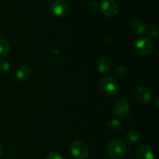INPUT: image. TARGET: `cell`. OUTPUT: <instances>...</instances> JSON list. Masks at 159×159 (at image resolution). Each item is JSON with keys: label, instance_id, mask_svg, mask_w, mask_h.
I'll use <instances>...</instances> for the list:
<instances>
[{"label": "cell", "instance_id": "1", "mask_svg": "<svg viewBox=\"0 0 159 159\" xmlns=\"http://www.w3.org/2000/svg\"><path fill=\"white\" fill-rule=\"evenodd\" d=\"M154 50H155V45L152 39L149 37H140L135 41L134 51L140 55H149L153 52Z\"/></svg>", "mask_w": 159, "mask_h": 159}, {"label": "cell", "instance_id": "2", "mask_svg": "<svg viewBox=\"0 0 159 159\" xmlns=\"http://www.w3.org/2000/svg\"><path fill=\"white\" fill-rule=\"evenodd\" d=\"M127 152V147L119 140L110 142L107 147V153L112 159H121Z\"/></svg>", "mask_w": 159, "mask_h": 159}, {"label": "cell", "instance_id": "3", "mask_svg": "<svg viewBox=\"0 0 159 159\" xmlns=\"http://www.w3.org/2000/svg\"><path fill=\"white\" fill-rule=\"evenodd\" d=\"M99 89L106 96H113L117 92V82L113 76H105L101 79L99 83Z\"/></svg>", "mask_w": 159, "mask_h": 159}, {"label": "cell", "instance_id": "4", "mask_svg": "<svg viewBox=\"0 0 159 159\" xmlns=\"http://www.w3.org/2000/svg\"><path fill=\"white\" fill-rule=\"evenodd\" d=\"M113 113L120 119H124L130 114V104L125 98H119L113 106Z\"/></svg>", "mask_w": 159, "mask_h": 159}, {"label": "cell", "instance_id": "5", "mask_svg": "<svg viewBox=\"0 0 159 159\" xmlns=\"http://www.w3.org/2000/svg\"><path fill=\"white\" fill-rule=\"evenodd\" d=\"M71 153L75 159H85L89 154V149L85 142L77 140L71 143Z\"/></svg>", "mask_w": 159, "mask_h": 159}, {"label": "cell", "instance_id": "6", "mask_svg": "<svg viewBox=\"0 0 159 159\" xmlns=\"http://www.w3.org/2000/svg\"><path fill=\"white\" fill-rule=\"evenodd\" d=\"M69 10V6L64 0H55L50 5V12L54 17H62Z\"/></svg>", "mask_w": 159, "mask_h": 159}, {"label": "cell", "instance_id": "7", "mask_svg": "<svg viewBox=\"0 0 159 159\" xmlns=\"http://www.w3.org/2000/svg\"><path fill=\"white\" fill-rule=\"evenodd\" d=\"M101 12L108 17H114L119 12V6L114 0H104L101 4Z\"/></svg>", "mask_w": 159, "mask_h": 159}, {"label": "cell", "instance_id": "8", "mask_svg": "<svg viewBox=\"0 0 159 159\" xmlns=\"http://www.w3.org/2000/svg\"><path fill=\"white\" fill-rule=\"evenodd\" d=\"M134 95L138 102L142 104H147L152 101V95L150 90L144 86H140L136 89Z\"/></svg>", "mask_w": 159, "mask_h": 159}, {"label": "cell", "instance_id": "9", "mask_svg": "<svg viewBox=\"0 0 159 159\" xmlns=\"http://www.w3.org/2000/svg\"><path fill=\"white\" fill-rule=\"evenodd\" d=\"M137 159H155V154L148 144H142L136 151Z\"/></svg>", "mask_w": 159, "mask_h": 159}, {"label": "cell", "instance_id": "10", "mask_svg": "<svg viewBox=\"0 0 159 159\" xmlns=\"http://www.w3.org/2000/svg\"><path fill=\"white\" fill-rule=\"evenodd\" d=\"M130 30L134 34L141 35L146 31V24L141 19L135 17L130 21Z\"/></svg>", "mask_w": 159, "mask_h": 159}, {"label": "cell", "instance_id": "11", "mask_svg": "<svg viewBox=\"0 0 159 159\" xmlns=\"http://www.w3.org/2000/svg\"><path fill=\"white\" fill-rule=\"evenodd\" d=\"M112 63L107 57H102L98 60L97 69L99 72L102 74L109 73L111 70Z\"/></svg>", "mask_w": 159, "mask_h": 159}, {"label": "cell", "instance_id": "12", "mask_svg": "<svg viewBox=\"0 0 159 159\" xmlns=\"http://www.w3.org/2000/svg\"><path fill=\"white\" fill-rule=\"evenodd\" d=\"M31 70L29 66L27 65H20L16 70V76L20 81H26L30 76Z\"/></svg>", "mask_w": 159, "mask_h": 159}, {"label": "cell", "instance_id": "13", "mask_svg": "<svg viewBox=\"0 0 159 159\" xmlns=\"http://www.w3.org/2000/svg\"><path fill=\"white\" fill-rule=\"evenodd\" d=\"M10 49L11 45L9 41L5 36L0 34V57L7 55Z\"/></svg>", "mask_w": 159, "mask_h": 159}, {"label": "cell", "instance_id": "14", "mask_svg": "<svg viewBox=\"0 0 159 159\" xmlns=\"http://www.w3.org/2000/svg\"><path fill=\"white\" fill-rule=\"evenodd\" d=\"M140 137H141V134L137 129H131L125 135L124 140L126 143L132 144V143H136L140 139Z\"/></svg>", "mask_w": 159, "mask_h": 159}, {"label": "cell", "instance_id": "15", "mask_svg": "<svg viewBox=\"0 0 159 159\" xmlns=\"http://www.w3.org/2000/svg\"><path fill=\"white\" fill-rule=\"evenodd\" d=\"M121 126H122V124H121L120 121L119 119H116V118L110 120L107 123V128H108L109 130L113 131V132L119 130L121 128Z\"/></svg>", "mask_w": 159, "mask_h": 159}, {"label": "cell", "instance_id": "16", "mask_svg": "<svg viewBox=\"0 0 159 159\" xmlns=\"http://www.w3.org/2000/svg\"><path fill=\"white\" fill-rule=\"evenodd\" d=\"M127 73H128V68L126 65H124L117 66L114 71L115 76H117V77H122V76H124L125 75H127Z\"/></svg>", "mask_w": 159, "mask_h": 159}, {"label": "cell", "instance_id": "17", "mask_svg": "<svg viewBox=\"0 0 159 159\" xmlns=\"http://www.w3.org/2000/svg\"><path fill=\"white\" fill-rule=\"evenodd\" d=\"M148 35L150 36V37H156L158 33V26H157V25L151 24L150 26L148 27Z\"/></svg>", "mask_w": 159, "mask_h": 159}, {"label": "cell", "instance_id": "18", "mask_svg": "<svg viewBox=\"0 0 159 159\" xmlns=\"http://www.w3.org/2000/svg\"><path fill=\"white\" fill-rule=\"evenodd\" d=\"M45 159H63V157H61L60 154H58L57 152L55 151H52V152H50L48 155L46 156V158Z\"/></svg>", "mask_w": 159, "mask_h": 159}, {"label": "cell", "instance_id": "19", "mask_svg": "<svg viewBox=\"0 0 159 159\" xmlns=\"http://www.w3.org/2000/svg\"><path fill=\"white\" fill-rule=\"evenodd\" d=\"M9 67H10V65H9V62H5V61H2L1 64H0V70L3 73H7L9 70Z\"/></svg>", "mask_w": 159, "mask_h": 159}, {"label": "cell", "instance_id": "20", "mask_svg": "<svg viewBox=\"0 0 159 159\" xmlns=\"http://www.w3.org/2000/svg\"><path fill=\"white\" fill-rule=\"evenodd\" d=\"M88 4L93 9H96L98 6V1L97 0H88Z\"/></svg>", "mask_w": 159, "mask_h": 159}, {"label": "cell", "instance_id": "21", "mask_svg": "<svg viewBox=\"0 0 159 159\" xmlns=\"http://www.w3.org/2000/svg\"><path fill=\"white\" fill-rule=\"evenodd\" d=\"M154 103L155 104V106H156L157 108H158V98H155V101H154Z\"/></svg>", "mask_w": 159, "mask_h": 159}, {"label": "cell", "instance_id": "22", "mask_svg": "<svg viewBox=\"0 0 159 159\" xmlns=\"http://www.w3.org/2000/svg\"><path fill=\"white\" fill-rule=\"evenodd\" d=\"M2 152H3V147H2V144L1 143V142H0V156L2 154Z\"/></svg>", "mask_w": 159, "mask_h": 159}, {"label": "cell", "instance_id": "23", "mask_svg": "<svg viewBox=\"0 0 159 159\" xmlns=\"http://www.w3.org/2000/svg\"><path fill=\"white\" fill-rule=\"evenodd\" d=\"M2 59H1V58H0V64H1V62H2Z\"/></svg>", "mask_w": 159, "mask_h": 159}, {"label": "cell", "instance_id": "24", "mask_svg": "<svg viewBox=\"0 0 159 159\" xmlns=\"http://www.w3.org/2000/svg\"><path fill=\"white\" fill-rule=\"evenodd\" d=\"M0 124H1V120H0Z\"/></svg>", "mask_w": 159, "mask_h": 159}]
</instances>
